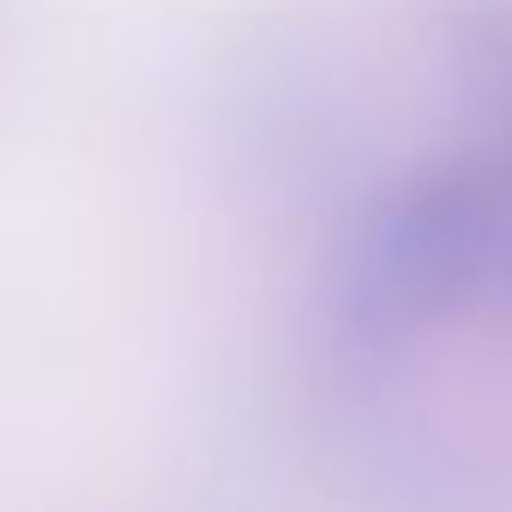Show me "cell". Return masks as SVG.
<instances>
[{
    "instance_id": "cell-2",
    "label": "cell",
    "mask_w": 512,
    "mask_h": 512,
    "mask_svg": "<svg viewBox=\"0 0 512 512\" xmlns=\"http://www.w3.org/2000/svg\"><path fill=\"white\" fill-rule=\"evenodd\" d=\"M494 163V296L512 308V139L488 151Z\"/></svg>"
},
{
    "instance_id": "cell-1",
    "label": "cell",
    "mask_w": 512,
    "mask_h": 512,
    "mask_svg": "<svg viewBox=\"0 0 512 512\" xmlns=\"http://www.w3.org/2000/svg\"><path fill=\"white\" fill-rule=\"evenodd\" d=\"M494 290V163L428 157L392 175L338 247L332 308L350 338L404 344Z\"/></svg>"
}]
</instances>
